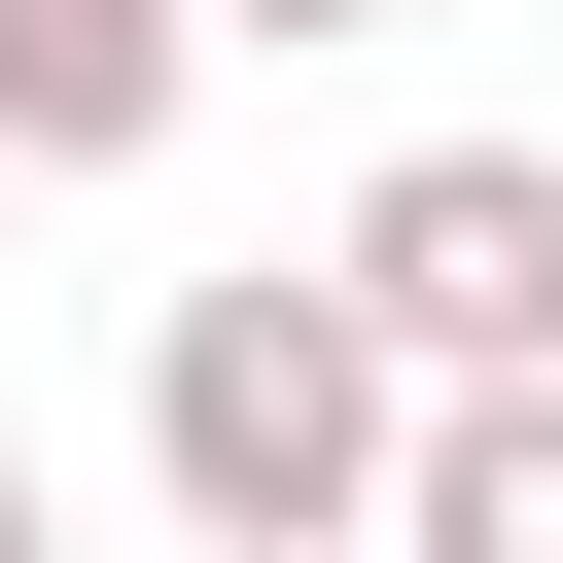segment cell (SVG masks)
Listing matches in <instances>:
<instances>
[{"instance_id":"6da1fadb","label":"cell","mask_w":563,"mask_h":563,"mask_svg":"<svg viewBox=\"0 0 563 563\" xmlns=\"http://www.w3.org/2000/svg\"><path fill=\"white\" fill-rule=\"evenodd\" d=\"M387 352H352V282H176L141 317V493L211 528V563H352L387 528Z\"/></svg>"},{"instance_id":"7a4b0ae2","label":"cell","mask_w":563,"mask_h":563,"mask_svg":"<svg viewBox=\"0 0 563 563\" xmlns=\"http://www.w3.org/2000/svg\"><path fill=\"white\" fill-rule=\"evenodd\" d=\"M317 282H352L387 387H528V352H563V141H387Z\"/></svg>"},{"instance_id":"3957f363","label":"cell","mask_w":563,"mask_h":563,"mask_svg":"<svg viewBox=\"0 0 563 563\" xmlns=\"http://www.w3.org/2000/svg\"><path fill=\"white\" fill-rule=\"evenodd\" d=\"M387 563H563V352H528V387H422V422H387Z\"/></svg>"},{"instance_id":"277c9868","label":"cell","mask_w":563,"mask_h":563,"mask_svg":"<svg viewBox=\"0 0 563 563\" xmlns=\"http://www.w3.org/2000/svg\"><path fill=\"white\" fill-rule=\"evenodd\" d=\"M176 70H211L176 0H0V176H141V141H176Z\"/></svg>"},{"instance_id":"5b68a950","label":"cell","mask_w":563,"mask_h":563,"mask_svg":"<svg viewBox=\"0 0 563 563\" xmlns=\"http://www.w3.org/2000/svg\"><path fill=\"white\" fill-rule=\"evenodd\" d=\"M0 563H70V493H35V422H0Z\"/></svg>"},{"instance_id":"8992f818","label":"cell","mask_w":563,"mask_h":563,"mask_svg":"<svg viewBox=\"0 0 563 563\" xmlns=\"http://www.w3.org/2000/svg\"><path fill=\"white\" fill-rule=\"evenodd\" d=\"M176 35H387V0H176Z\"/></svg>"},{"instance_id":"52a82bcc","label":"cell","mask_w":563,"mask_h":563,"mask_svg":"<svg viewBox=\"0 0 563 563\" xmlns=\"http://www.w3.org/2000/svg\"><path fill=\"white\" fill-rule=\"evenodd\" d=\"M352 563H387V528H352Z\"/></svg>"}]
</instances>
